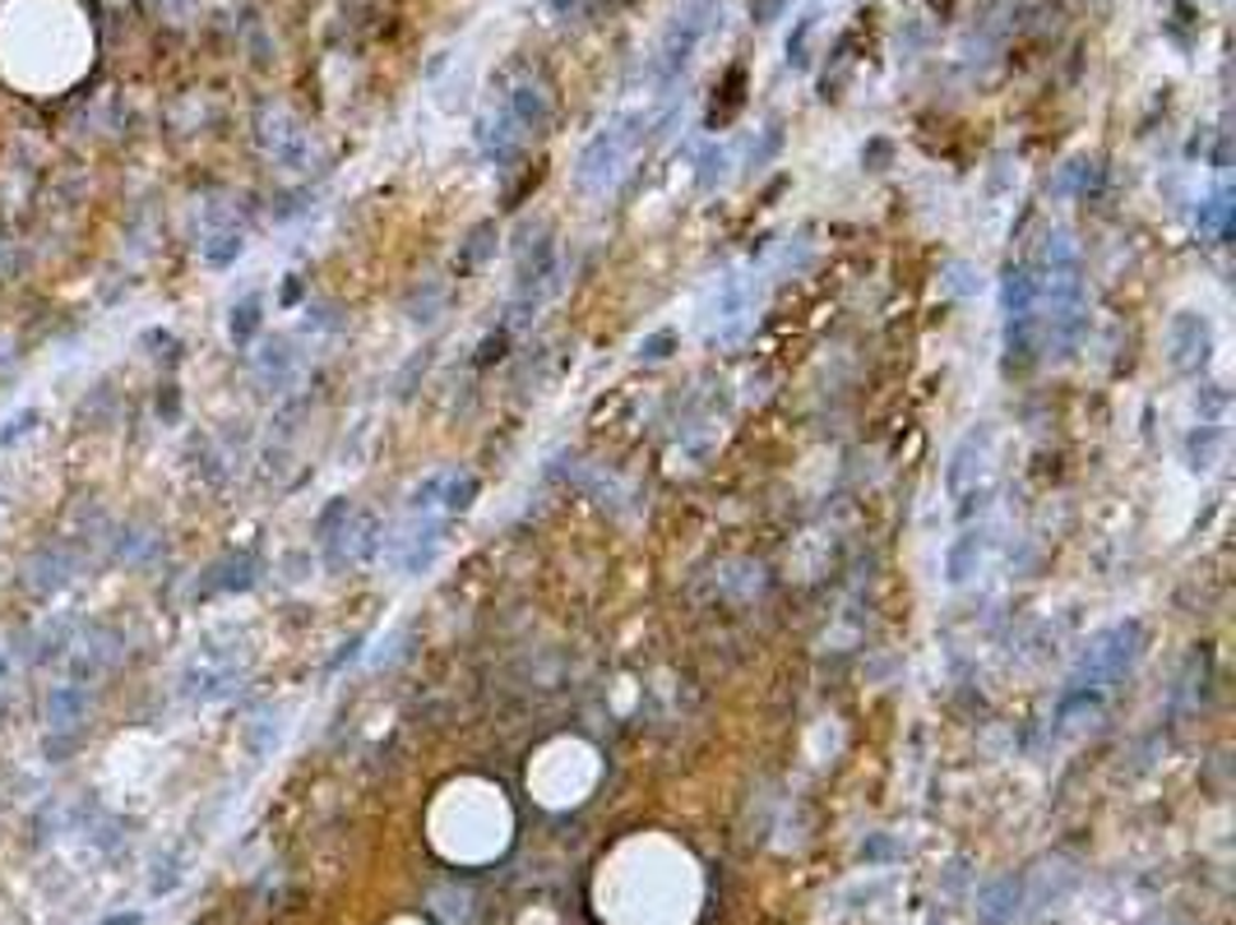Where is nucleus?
Wrapping results in <instances>:
<instances>
[{"mask_svg": "<svg viewBox=\"0 0 1236 925\" xmlns=\"http://www.w3.org/2000/svg\"><path fill=\"white\" fill-rule=\"evenodd\" d=\"M1140 653H1144V625L1140 620H1116L1107 629H1097V635L1084 643L1079 662H1074V672L1066 680V695L1103 703L1111 685L1134 672Z\"/></svg>", "mask_w": 1236, "mask_h": 925, "instance_id": "obj_1", "label": "nucleus"}, {"mask_svg": "<svg viewBox=\"0 0 1236 925\" xmlns=\"http://www.w3.org/2000/svg\"><path fill=\"white\" fill-rule=\"evenodd\" d=\"M644 130H649V121H644L639 111L612 116V121H607L593 140L584 144L579 163H575V186L584 194H607V190H612L625 176V167L635 163V153L644 144Z\"/></svg>", "mask_w": 1236, "mask_h": 925, "instance_id": "obj_2", "label": "nucleus"}, {"mask_svg": "<svg viewBox=\"0 0 1236 925\" xmlns=\"http://www.w3.org/2000/svg\"><path fill=\"white\" fill-rule=\"evenodd\" d=\"M991 477H996V430L991 422H982L954 444L950 467H945V490L958 505V519L964 523L977 519V509H987L991 486H996Z\"/></svg>", "mask_w": 1236, "mask_h": 925, "instance_id": "obj_3", "label": "nucleus"}, {"mask_svg": "<svg viewBox=\"0 0 1236 925\" xmlns=\"http://www.w3.org/2000/svg\"><path fill=\"white\" fill-rule=\"evenodd\" d=\"M760 315V278L751 269H728L714 287L709 306V339L714 343H737Z\"/></svg>", "mask_w": 1236, "mask_h": 925, "instance_id": "obj_4", "label": "nucleus"}, {"mask_svg": "<svg viewBox=\"0 0 1236 925\" xmlns=\"http://www.w3.org/2000/svg\"><path fill=\"white\" fill-rule=\"evenodd\" d=\"M478 500V477L468 467H436L408 490L403 514H440V519H459L468 514Z\"/></svg>", "mask_w": 1236, "mask_h": 925, "instance_id": "obj_5", "label": "nucleus"}, {"mask_svg": "<svg viewBox=\"0 0 1236 925\" xmlns=\"http://www.w3.org/2000/svg\"><path fill=\"white\" fill-rule=\"evenodd\" d=\"M242 680H246V666L237 662V653L204 648V653H195L190 666L181 672V695L195 699V703H219V699L237 695Z\"/></svg>", "mask_w": 1236, "mask_h": 925, "instance_id": "obj_6", "label": "nucleus"}, {"mask_svg": "<svg viewBox=\"0 0 1236 925\" xmlns=\"http://www.w3.org/2000/svg\"><path fill=\"white\" fill-rule=\"evenodd\" d=\"M1167 361L1181 376H1200L1213 361V324L1204 310H1176L1167 324Z\"/></svg>", "mask_w": 1236, "mask_h": 925, "instance_id": "obj_7", "label": "nucleus"}, {"mask_svg": "<svg viewBox=\"0 0 1236 925\" xmlns=\"http://www.w3.org/2000/svg\"><path fill=\"white\" fill-rule=\"evenodd\" d=\"M704 28H709V0H699V5H691L685 14H676V24L667 28L662 51H658V66H654L658 88H672L676 79H681V70L691 66V56H695V47H699Z\"/></svg>", "mask_w": 1236, "mask_h": 925, "instance_id": "obj_8", "label": "nucleus"}, {"mask_svg": "<svg viewBox=\"0 0 1236 925\" xmlns=\"http://www.w3.org/2000/svg\"><path fill=\"white\" fill-rule=\"evenodd\" d=\"M260 144L279 167L287 171H306L316 163V144H310V130L302 121H292L287 111H269L260 121Z\"/></svg>", "mask_w": 1236, "mask_h": 925, "instance_id": "obj_9", "label": "nucleus"}, {"mask_svg": "<svg viewBox=\"0 0 1236 925\" xmlns=\"http://www.w3.org/2000/svg\"><path fill=\"white\" fill-rule=\"evenodd\" d=\"M302 370H306V357L287 333H273V339H264L260 352H255V380H260L269 393L292 389L302 380Z\"/></svg>", "mask_w": 1236, "mask_h": 925, "instance_id": "obj_10", "label": "nucleus"}, {"mask_svg": "<svg viewBox=\"0 0 1236 925\" xmlns=\"http://www.w3.org/2000/svg\"><path fill=\"white\" fill-rule=\"evenodd\" d=\"M246 250V227L237 223L232 209H209V223L200 232V254L209 269H232Z\"/></svg>", "mask_w": 1236, "mask_h": 925, "instance_id": "obj_11", "label": "nucleus"}, {"mask_svg": "<svg viewBox=\"0 0 1236 925\" xmlns=\"http://www.w3.org/2000/svg\"><path fill=\"white\" fill-rule=\"evenodd\" d=\"M987 550H991V533H987V523H968L964 533H958L954 542H950V550H945V579L958 588V583H968L977 569H982V560H987Z\"/></svg>", "mask_w": 1236, "mask_h": 925, "instance_id": "obj_12", "label": "nucleus"}, {"mask_svg": "<svg viewBox=\"0 0 1236 925\" xmlns=\"http://www.w3.org/2000/svg\"><path fill=\"white\" fill-rule=\"evenodd\" d=\"M1223 444H1227V426H1223V417H1204L1200 412V422L1190 426V436H1186V467L1194 472V477H1204V472L1219 463V454H1223Z\"/></svg>", "mask_w": 1236, "mask_h": 925, "instance_id": "obj_13", "label": "nucleus"}, {"mask_svg": "<svg viewBox=\"0 0 1236 925\" xmlns=\"http://www.w3.org/2000/svg\"><path fill=\"white\" fill-rule=\"evenodd\" d=\"M70 574H74V556L66 546H43L37 550V556L28 560V588L37 597H51V593H61V588L70 583Z\"/></svg>", "mask_w": 1236, "mask_h": 925, "instance_id": "obj_14", "label": "nucleus"}, {"mask_svg": "<svg viewBox=\"0 0 1236 925\" xmlns=\"http://www.w3.org/2000/svg\"><path fill=\"white\" fill-rule=\"evenodd\" d=\"M89 718V685H56L47 695V722L56 732H74V722Z\"/></svg>", "mask_w": 1236, "mask_h": 925, "instance_id": "obj_15", "label": "nucleus"}, {"mask_svg": "<svg viewBox=\"0 0 1236 925\" xmlns=\"http://www.w3.org/2000/svg\"><path fill=\"white\" fill-rule=\"evenodd\" d=\"M255 574H260L255 556H227L204 574V593H246V588L255 583Z\"/></svg>", "mask_w": 1236, "mask_h": 925, "instance_id": "obj_16", "label": "nucleus"}, {"mask_svg": "<svg viewBox=\"0 0 1236 925\" xmlns=\"http://www.w3.org/2000/svg\"><path fill=\"white\" fill-rule=\"evenodd\" d=\"M260 324H264V301H260V292H250V297H242L237 306H232V315H227V333H232V343H237V347H250L255 339H260Z\"/></svg>", "mask_w": 1236, "mask_h": 925, "instance_id": "obj_17", "label": "nucleus"}, {"mask_svg": "<svg viewBox=\"0 0 1236 925\" xmlns=\"http://www.w3.org/2000/svg\"><path fill=\"white\" fill-rule=\"evenodd\" d=\"M1194 227H1200L1204 236H1227V227H1232V190L1209 194V200L1200 204V213H1194Z\"/></svg>", "mask_w": 1236, "mask_h": 925, "instance_id": "obj_18", "label": "nucleus"}, {"mask_svg": "<svg viewBox=\"0 0 1236 925\" xmlns=\"http://www.w3.org/2000/svg\"><path fill=\"white\" fill-rule=\"evenodd\" d=\"M945 292H954V297H977V292H982V269L968 264V260H954L945 269Z\"/></svg>", "mask_w": 1236, "mask_h": 925, "instance_id": "obj_19", "label": "nucleus"}, {"mask_svg": "<svg viewBox=\"0 0 1236 925\" xmlns=\"http://www.w3.org/2000/svg\"><path fill=\"white\" fill-rule=\"evenodd\" d=\"M728 163H732L728 149H704L699 153V190H718L722 181H728Z\"/></svg>", "mask_w": 1236, "mask_h": 925, "instance_id": "obj_20", "label": "nucleus"}, {"mask_svg": "<svg viewBox=\"0 0 1236 925\" xmlns=\"http://www.w3.org/2000/svg\"><path fill=\"white\" fill-rule=\"evenodd\" d=\"M37 422H43V417H37V407H24V412H14V417H10L5 426H0V449H10L14 440H24V436H28V430H33Z\"/></svg>", "mask_w": 1236, "mask_h": 925, "instance_id": "obj_21", "label": "nucleus"}, {"mask_svg": "<svg viewBox=\"0 0 1236 925\" xmlns=\"http://www.w3.org/2000/svg\"><path fill=\"white\" fill-rule=\"evenodd\" d=\"M667 347H672V333H654V339L639 343V361H662Z\"/></svg>", "mask_w": 1236, "mask_h": 925, "instance_id": "obj_22", "label": "nucleus"}, {"mask_svg": "<svg viewBox=\"0 0 1236 925\" xmlns=\"http://www.w3.org/2000/svg\"><path fill=\"white\" fill-rule=\"evenodd\" d=\"M778 10H782V0H760V19H764V24H769Z\"/></svg>", "mask_w": 1236, "mask_h": 925, "instance_id": "obj_23", "label": "nucleus"}, {"mask_svg": "<svg viewBox=\"0 0 1236 925\" xmlns=\"http://www.w3.org/2000/svg\"><path fill=\"white\" fill-rule=\"evenodd\" d=\"M0 676H5V657H0Z\"/></svg>", "mask_w": 1236, "mask_h": 925, "instance_id": "obj_24", "label": "nucleus"}]
</instances>
